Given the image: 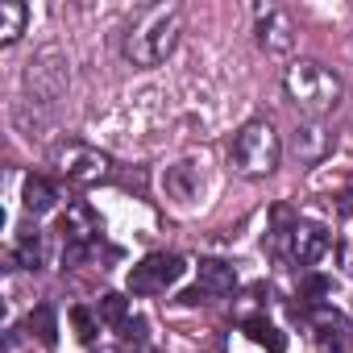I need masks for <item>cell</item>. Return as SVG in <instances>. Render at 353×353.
<instances>
[{
  "instance_id": "cell-1",
  "label": "cell",
  "mask_w": 353,
  "mask_h": 353,
  "mask_svg": "<svg viewBox=\"0 0 353 353\" xmlns=\"http://www.w3.org/2000/svg\"><path fill=\"white\" fill-rule=\"evenodd\" d=\"M179 21H183V13L174 9V5L145 9L141 21H137V26L129 30V38H125V54H129L137 67H158V63L174 50V42H179Z\"/></svg>"
},
{
  "instance_id": "cell-2",
  "label": "cell",
  "mask_w": 353,
  "mask_h": 353,
  "mask_svg": "<svg viewBox=\"0 0 353 353\" xmlns=\"http://www.w3.org/2000/svg\"><path fill=\"white\" fill-rule=\"evenodd\" d=\"M283 158V141L274 133L270 121H245L229 145V166L237 174H245V179H262V174H270Z\"/></svg>"
},
{
  "instance_id": "cell-3",
  "label": "cell",
  "mask_w": 353,
  "mask_h": 353,
  "mask_svg": "<svg viewBox=\"0 0 353 353\" xmlns=\"http://www.w3.org/2000/svg\"><path fill=\"white\" fill-rule=\"evenodd\" d=\"M283 88H287L291 104L307 117H324L341 104V79L320 63H291L283 75Z\"/></svg>"
},
{
  "instance_id": "cell-4",
  "label": "cell",
  "mask_w": 353,
  "mask_h": 353,
  "mask_svg": "<svg viewBox=\"0 0 353 353\" xmlns=\"http://www.w3.org/2000/svg\"><path fill=\"white\" fill-rule=\"evenodd\" d=\"M50 162L67 174L71 183H83V188L104 183L108 174H112V162H108L100 150L83 145V141H63V145H54V150H50Z\"/></svg>"
},
{
  "instance_id": "cell-5",
  "label": "cell",
  "mask_w": 353,
  "mask_h": 353,
  "mask_svg": "<svg viewBox=\"0 0 353 353\" xmlns=\"http://www.w3.org/2000/svg\"><path fill=\"white\" fill-rule=\"evenodd\" d=\"M67 79H71V71H67V59H63L59 46H42L26 67V92L42 104L59 100L67 92Z\"/></svg>"
},
{
  "instance_id": "cell-6",
  "label": "cell",
  "mask_w": 353,
  "mask_h": 353,
  "mask_svg": "<svg viewBox=\"0 0 353 353\" xmlns=\"http://www.w3.org/2000/svg\"><path fill=\"white\" fill-rule=\"evenodd\" d=\"M183 270H188V262L179 254H150L129 270V291L133 295H162L166 287H174L183 279Z\"/></svg>"
},
{
  "instance_id": "cell-7",
  "label": "cell",
  "mask_w": 353,
  "mask_h": 353,
  "mask_svg": "<svg viewBox=\"0 0 353 353\" xmlns=\"http://www.w3.org/2000/svg\"><path fill=\"white\" fill-rule=\"evenodd\" d=\"M258 42L266 54H287L295 46V21L287 9L279 5H262L258 9Z\"/></svg>"
},
{
  "instance_id": "cell-8",
  "label": "cell",
  "mask_w": 353,
  "mask_h": 353,
  "mask_svg": "<svg viewBox=\"0 0 353 353\" xmlns=\"http://www.w3.org/2000/svg\"><path fill=\"white\" fill-rule=\"evenodd\" d=\"M59 233H63L67 245H92V241L100 237V216H96V208L83 204V200L67 204V212H63V221H59Z\"/></svg>"
},
{
  "instance_id": "cell-9",
  "label": "cell",
  "mask_w": 353,
  "mask_h": 353,
  "mask_svg": "<svg viewBox=\"0 0 353 353\" xmlns=\"http://www.w3.org/2000/svg\"><path fill=\"white\" fill-rule=\"evenodd\" d=\"M324 254H328V233L324 229H316V225H295L291 229V258L299 266H312Z\"/></svg>"
},
{
  "instance_id": "cell-10",
  "label": "cell",
  "mask_w": 353,
  "mask_h": 353,
  "mask_svg": "<svg viewBox=\"0 0 353 353\" xmlns=\"http://www.w3.org/2000/svg\"><path fill=\"white\" fill-rule=\"evenodd\" d=\"M291 150H295L303 162H320V158L332 150V137H328V133H324V129L312 121V125H299V129H295V137H291Z\"/></svg>"
},
{
  "instance_id": "cell-11",
  "label": "cell",
  "mask_w": 353,
  "mask_h": 353,
  "mask_svg": "<svg viewBox=\"0 0 353 353\" xmlns=\"http://www.w3.org/2000/svg\"><path fill=\"white\" fill-rule=\"evenodd\" d=\"M196 270H200V287L212 291V295H225V291L237 287V266L225 262V258H204Z\"/></svg>"
},
{
  "instance_id": "cell-12",
  "label": "cell",
  "mask_w": 353,
  "mask_h": 353,
  "mask_svg": "<svg viewBox=\"0 0 353 353\" xmlns=\"http://www.w3.org/2000/svg\"><path fill=\"white\" fill-rule=\"evenodd\" d=\"M30 26V5H21V0H0V42H17Z\"/></svg>"
},
{
  "instance_id": "cell-13",
  "label": "cell",
  "mask_w": 353,
  "mask_h": 353,
  "mask_svg": "<svg viewBox=\"0 0 353 353\" xmlns=\"http://www.w3.org/2000/svg\"><path fill=\"white\" fill-rule=\"evenodd\" d=\"M241 332H245L254 345H262L266 353H283V349H287V332H279L266 316H250V320L241 324Z\"/></svg>"
},
{
  "instance_id": "cell-14",
  "label": "cell",
  "mask_w": 353,
  "mask_h": 353,
  "mask_svg": "<svg viewBox=\"0 0 353 353\" xmlns=\"http://www.w3.org/2000/svg\"><path fill=\"white\" fill-rule=\"evenodd\" d=\"M21 204H26V212L42 216V212L54 208V188H50L46 179H38V174H30V179L21 183Z\"/></svg>"
},
{
  "instance_id": "cell-15",
  "label": "cell",
  "mask_w": 353,
  "mask_h": 353,
  "mask_svg": "<svg viewBox=\"0 0 353 353\" xmlns=\"http://www.w3.org/2000/svg\"><path fill=\"white\" fill-rule=\"evenodd\" d=\"M26 328H30L46 349H54V345H59V316H54V307H50V303H38V307L30 312Z\"/></svg>"
},
{
  "instance_id": "cell-16",
  "label": "cell",
  "mask_w": 353,
  "mask_h": 353,
  "mask_svg": "<svg viewBox=\"0 0 353 353\" xmlns=\"http://www.w3.org/2000/svg\"><path fill=\"white\" fill-rule=\"evenodd\" d=\"M100 320L112 324V328H125V320H129V299H125V295H104V299H100Z\"/></svg>"
},
{
  "instance_id": "cell-17",
  "label": "cell",
  "mask_w": 353,
  "mask_h": 353,
  "mask_svg": "<svg viewBox=\"0 0 353 353\" xmlns=\"http://www.w3.org/2000/svg\"><path fill=\"white\" fill-rule=\"evenodd\" d=\"M17 262L30 266V270L42 266V237H38V233H21V241H17Z\"/></svg>"
},
{
  "instance_id": "cell-18",
  "label": "cell",
  "mask_w": 353,
  "mask_h": 353,
  "mask_svg": "<svg viewBox=\"0 0 353 353\" xmlns=\"http://www.w3.org/2000/svg\"><path fill=\"white\" fill-rule=\"evenodd\" d=\"M71 324H75V336L88 345V341H96V316L88 312V307H71Z\"/></svg>"
},
{
  "instance_id": "cell-19",
  "label": "cell",
  "mask_w": 353,
  "mask_h": 353,
  "mask_svg": "<svg viewBox=\"0 0 353 353\" xmlns=\"http://www.w3.org/2000/svg\"><path fill=\"white\" fill-rule=\"evenodd\" d=\"M303 295H307L312 303H316V299H324V295H328V279H320V274H307V279H303Z\"/></svg>"
},
{
  "instance_id": "cell-20",
  "label": "cell",
  "mask_w": 353,
  "mask_h": 353,
  "mask_svg": "<svg viewBox=\"0 0 353 353\" xmlns=\"http://www.w3.org/2000/svg\"><path fill=\"white\" fill-rule=\"evenodd\" d=\"M204 295H208L204 287H192V291H183V295H179V303H183V307H196V303H204Z\"/></svg>"
},
{
  "instance_id": "cell-21",
  "label": "cell",
  "mask_w": 353,
  "mask_h": 353,
  "mask_svg": "<svg viewBox=\"0 0 353 353\" xmlns=\"http://www.w3.org/2000/svg\"><path fill=\"white\" fill-rule=\"evenodd\" d=\"M336 212H341V216H353V192H341V196H336Z\"/></svg>"
},
{
  "instance_id": "cell-22",
  "label": "cell",
  "mask_w": 353,
  "mask_h": 353,
  "mask_svg": "<svg viewBox=\"0 0 353 353\" xmlns=\"http://www.w3.org/2000/svg\"><path fill=\"white\" fill-rule=\"evenodd\" d=\"M345 266H349V274H353V241L345 245Z\"/></svg>"
}]
</instances>
